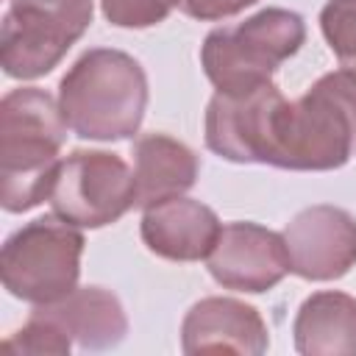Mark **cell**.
<instances>
[{"label": "cell", "instance_id": "1", "mask_svg": "<svg viewBox=\"0 0 356 356\" xmlns=\"http://www.w3.org/2000/svg\"><path fill=\"white\" fill-rule=\"evenodd\" d=\"M67 120L58 97L39 86H19L0 100V203L6 211H31L50 197Z\"/></svg>", "mask_w": 356, "mask_h": 356}, {"label": "cell", "instance_id": "2", "mask_svg": "<svg viewBox=\"0 0 356 356\" xmlns=\"http://www.w3.org/2000/svg\"><path fill=\"white\" fill-rule=\"evenodd\" d=\"M356 156V78L320 75L298 100H284L270 145V167L325 172Z\"/></svg>", "mask_w": 356, "mask_h": 356}, {"label": "cell", "instance_id": "3", "mask_svg": "<svg viewBox=\"0 0 356 356\" xmlns=\"http://www.w3.org/2000/svg\"><path fill=\"white\" fill-rule=\"evenodd\" d=\"M58 106L67 128L81 139H131L145 120L147 75L131 53L92 47L58 81Z\"/></svg>", "mask_w": 356, "mask_h": 356}, {"label": "cell", "instance_id": "4", "mask_svg": "<svg viewBox=\"0 0 356 356\" xmlns=\"http://www.w3.org/2000/svg\"><path fill=\"white\" fill-rule=\"evenodd\" d=\"M306 42V22L298 11L267 6L236 25L206 33L200 67L217 92H248L267 81Z\"/></svg>", "mask_w": 356, "mask_h": 356}, {"label": "cell", "instance_id": "5", "mask_svg": "<svg viewBox=\"0 0 356 356\" xmlns=\"http://www.w3.org/2000/svg\"><path fill=\"white\" fill-rule=\"evenodd\" d=\"M83 234L58 214H44L17 228L0 250V278L8 295L44 306L67 298L81 278Z\"/></svg>", "mask_w": 356, "mask_h": 356}, {"label": "cell", "instance_id": "6", "mask_svg": "<svg viewBox=\"0 0 356 356\" xmlns=\"http://www.w3.org/2000/svg\"><path fill=\"white\" fill-rule=\"evenodd\" d=\"M95 0H8L0 25V67L8 78L33 81L58 67L86 33Z\"/></svg>", "mask_w": 356, "mask_h": 356}, {"label": "cell", "instance_id": "7", "mask_svg": "<svg viewBox=\"0 0 356 356\" xmlns=\"http://www.w3.org/2000/svg\"><path fill=\"white\" fill-rule=\"evenodd\" d=\"M47 203L78 228H103L136 206V178L117 153L72 150L58 164Z\"/></svg>", "mask_w": 356, "mask_h": 356}, {"label": "cell", "instance_id": "8", "mask_svg": "<svg viewBox=\"0 0 356 356\" xmlns=\"http://www.w3.org/2000/svg\"><path fill=\"white\" fill-rule=\"evenodd\" d=\"M284 100L273 81L248 92H214L203 120L206 147L234 164H267L275 114Z\"/></svg>", "mask_w": 356, "mask_h": 356}, {"label": "cell", "instance_id": "9", "mask_svg": "<svg viewBox=\"0 0 356 356\" xmlns=\"http://www.w3.org/2000/svg\"><path fill=\"white\" fill-rule=\"evenodd\" d=\"M206 270L220 286L248 295H261L292 273L284 234L250 220L222 225L206 256Z\"/></svg>", "mask_w": 356, "mask_h": 356}, {"label": "cell", "instance_id": "10", "mask_svg": "<svg viewBox=\"0 0 356 356\" xmlns=\"http://www.w3.org/2000/svg\"><path fill=\"white\" fill-rule=\"evenodd\" d=\"M289 267L306 281H337L356 267V217L339 206L300 209L284 228Z\"/></svg>", "mask_w": 356, "mask_h": 356}, {"label": "cell", "instance_id": "11", "mask_svg": "<svg viewBox=\"0 0 356 356\" xmlns=\"http://www.w3.org/2000/svg\"><path fill=\"white\" fill-rule=\"evenodd\" d=\"M270 348V331L256 306L209 295L189 306L181 323V350L184 353H245L261 356Z\"/></svg>", "mask_w": 356, "mask_h": 356}, {"label": "cell", "instance_id": "12", "mask_svg": "<svg viewBox=\"0 0 356 356\" xmlns=\"http://www.w3.org/2000/svg\"><path fill=\"white\" fill-rule=\"evenodd\" d=\"M220 231L217 211L186 195L145 206L139 222L145 248L167 261H206Z\"/></svg>", "mask_w": 356, "mask_h": 356}, {"label": "cell", "instance_id": "13", "mask_svg": "<svg viewBox=\"0 0 356 356\" xmlns=\"http://www.w3.org/2000/svg\"><path fill=\"white\" fill-rule=\"evenodd\" d=\"M56 320L83 350L117 348L128 334V317L120 298L106 286H75L67 298L33 306Z\"/></svg>", "mask_w": 356, "mask_h": 356}, {"label": "cell", "instance_id": "14", "mask_svg": "<svg viewBox=\"0 0 356 356\" xmlns=\"http://www.w3.org/2000/svg\"><path fill=\"white\" fill-rule=\"evenodd\" d=\"M136 206H150L175 195H186L200 172L195 150L167 134H142L134 147Z\"/></svg>", "mask_w": 356, "mask_h": 356}, {"label": "cell", "instance_id": "15", "mask_svg": "<svg viewBox=\"0 0 356 356\" xmlns=\"http://www.w3.org/2000/svg\"><path fill=\"white\" fill-rule=\"evenodd\" d=\"M292 339L303 356H356V298L339 289L312 292L298 306Z\"/></svg>", "mask_w": 356, "mask_h": 356}, {"label": "cell", "instance_id": "16", "mask_svg": "<svg viewBox=\"0 0 356 356\" xmlns=\"http://www.w3.org/2000/svg\"><path fill=\"white\" fill-rule=\"evenodd\" d=\"M320 31L339 70L356 78V0H328L320 11Z\"/></svg>", "mask_w": 356, "mask_h": 356}, {"label": "cell", "instance_id": "17", "mask_svg": "<svg viewBox=\"0 0 356 356\" xmlns=\"http://www.w3.org/2000/svg\"><path fill=\"white\" fill-rule=\"evenodd\" d=\"M3 348L8 353H31V356L53 353V356H67L72 350V339H70V334L56 320H50L39 309H33L28 323L19 331H14L11 337L3 339Z\"/></svg>", "mask_w": 356, "mask_h": 356}, {"label": "cell", "instance_id": "18", "mask_svg": "<svg viewBox=\"0 0 356 356\" xmlns=\"http://www.w3.org/2000/svg\"><path fill=\"white\" fill-rule=\"evenodd\" d=\"M172 8V0H100L103 17L117 28H153Z\"/></svg>", "mask_w": 356, "mask_h": 356}, {"label": "cell", "instance_id": "19", "mask_svg": "<svg viewBox=\"0 0 356 356\" xmlns=\"http://www.w3.org/2000/svg\"><path fill=\"white\" fill-rule=\"evenodd\" d=\"M259 0H172V6L200 22H217V19H228L236 17L239 11L250 8Z\"/></svg>", "mask_w": 356, "mask_h": 356}]
</instances>
